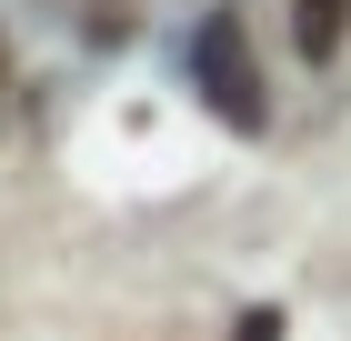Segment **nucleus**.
Wrapping results in <instances>:
<instances>
[{"label":"nucleus","instance_id":"nucleus-1","mask_svg":"<svg viewBox=\"0 0 351 341\" xmlns=\"http://www.w3.org/2000/svg\"><path fill=\"white\" fill-rule=\"evenodd\" d=\"M191 91L231 121V131H271V91H261V60H251V21L241 10H211L191 30Z\"/></svg>","mask_w":351,"mask_h":341},{"label":"nucleus","instance_id":"nucleus-2","mask_svg":"<svg viewBox=\"0 0 351 341\" xmlns=\"http://www.w3.org/2000/svg\"><path fill=\"white\" fill-rule=\"evenodd\" d=\"M351 40V0H291V51L301 60H341Z\"/></svg>","mask_w":351,"mask_h":341},{"label":"nucleus","instance_id":"nucleus-3","mask_svg":"<svg viewBox=\"0 0 351 341\" xmlns=\"http://www.w3.org/2000/svg\"><path fill=\"white\" fill-rule=\"evenodd\" d=\"M241 341H281V311H251V321H241Z\"/></svg>","mask_w":351,"mask_h":341},{"label":"nucleus","instance_id":"nucleus-4","mask_svg":"<svg viewBox=\"0 0 351 341\" xmlns=\"http://www.w3.org/2000/svg\"><path fill=\"white\" fill-rule=\"evenodd\" d=\"M0 91H10V40H0Z\"/></svg>","mask_w":351,"mask_h":341}]
</instances>
